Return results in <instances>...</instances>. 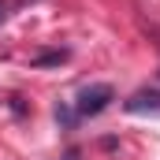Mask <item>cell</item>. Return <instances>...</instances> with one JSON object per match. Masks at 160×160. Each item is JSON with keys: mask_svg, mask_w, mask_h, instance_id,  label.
<instances>
[{"mask_svg": "<svg viewBox=\"0 0 160 160\" xmlns=\"http://www.w3.org/2000/svg\"><path fill=\"white\" fill-rule=\"evenodd\" d=\"M60 160H82V153H78V149H67V153H63Z\"/></svg>", "mask_w": 160, "mask_h": 160, "instance_id": "3957f363", "label": "cell"}, {"mask_svg": "<svg viewBox=\"0 0 160 160\" xmlns=\"http://www.w3.org/2000/svg\"><path fill=\"white\" fill-rule=\"evenodd\" d=\"M130 116H160V89H138L123 104Z\"/></svg>", "mask_w": 160, "mask_h": 160, "instance_id": "7a4b0ae2", "label": "cell"}, {"mask_svg": "<svg viewBox=\"0 0 160 160\" xmlns=\"http://www.w3.org/2000/svg\"><path fill=\"white\" fill-rule=\"evenodd\" d=\"M112 97H116V93H112V86H108V82L86 86V89L78 93V104H75V112H78V116H101V112L112 104Z\"/></svg>", "mask_w": 160, "mask_h": 160, "instance_id": "6da1fadb", "label": "cell"}]
</instances>
